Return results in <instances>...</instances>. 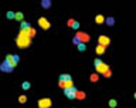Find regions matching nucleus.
Masks as SVG:
<instances>
[{
	"instance_id": "f257e3e1",
	"label": "nucleus",
	"mask_w": 136,
	"mask_h": 108,
	"mask_svg": "<svg viewBox=\"0 0 136 108\" xmlns=\"http://www.w3.org/2000/svg\"><path fill=\"white\" fill-rule=\"evenodd\" d=\"M16 43H17V47H18V49H27V47H30V44H31V37L20 31V34L17 36V39H16Z\"/></svg>"
},
{
	"instance_id": "4be33fe9",
	"label": "nucleus",
	"mask_w": 136,
	"mask_h": 108,
	"mask_svg": "<svg viewBox=\"0 0 136 108\" xmlns=\"http://www.w3.org/2000/svg\"><path fill=\"white\" fill-rule=\"evenodd\" d=\"M77 47H78V50H80V51H85V50H87V44H85V43H80V46H77Z\"/></svg>"
},
{
	"instance_id": "423d86ee",
	"label": "nucleus",
	"mask_w": 136,
	"mask_h": 108,
	"mask_svg": "<svg viewBox=\"0 0 136 108\" xmlns=\"http://www.w3.org/2000/svg\"><path fill=\"white\" fill-rule=\"evenodd\" d=\"M51 104H53V102H51V100H50V98H47V97H45V98H41V100H38V107H40V108H50V107H51Z\"/></svg>"
},
{
	"instance_id": "dca6fc26",
	"label": "nucleus",
	"mask_w": 136,
	"mask_h": 108,
	"mask_svg": "<svg viewBox=\"0 0 136 108\" xmlns=\"http://www.w3.org/2000/svg\"><path fill=\"white\" fill-rule=\"evenodd\" d=\"M41 6L44 9H50L51 7V0H43V1H41Z\"/></svg>"
},
{
	"instance_id": "412c9836",
	"label": "nucleus",
	"mask_w": 136,
	"mask_h": 108,
	"mask_svg": "<svg viewBox=\"0 0 136 108\" xmlns=\"http://www.w3.org/2000/svg\"><path fill=\"white\" fill-rule=\"evenodd\" d=\"M84 98H85V92H82V91L77 92V100H84Z\"/></svg>"
},
{
	"instance_id": "6ab92c4d",
	"label": "nucleus",
	"mask_w": 136,
	"mask_h": 108,
	"mask_svg": "<svg viewBox=\"0 0 136 108\" xmlns=\"http://www.w3.org/2000/svg\"><path fill=\"white\" fill-rule=\"evenodd\" d=\"M6 17H7L9 20H14V19H16V13H13V11H7Z\"/></svg>"
},
{
	"instance_id": "b1692460",
	"label": "nucleus",
	"mask_w": 136,
	"mask_h": 108,
	"mask_svg": "<svg viewBox=\"0 0 136 108\" xmlns=\"http://www.w3.org/2000/svg\"><path fill=\"white\" fill-rule=\"evenodd\" d=\"M26 101H27V97H26V95H20V97H18V102H20V104H24Z\"/></svg>"
},
{
	"instance_id": "20e7f679",
	"label": "nucleus",
	"mask_w": 136,
	"mask_h": 108,
	"mask_svg": "<svg viewBox=\"0 0 136 108\" xmlns=\"http://www.w3.org/2000/svg\"><path fill=\"white\" fill-rule=\"evenodd\" d=\"M38 26H40L43 30H48L50 27H51V24H50V21H48L45 17H40L38 19Z\"/></svg>"
},
{
	"instance_id": "5701e85b",
	"label": "nucleus",
	"mask_w": 136,
	"mask_h": 108,
	"mask_svg": "<svg viewBox=\"0 0 136 108\" xmlns=\"http://www.w3.org/2000/svg\"><path fill=\"white\" fill-rule=\"evenodd\" d=\"M72 43H74L75 46H80L81 40H80V39H78V37H77V36H74V37H72Z\"/></svg>"
},
{
	"instance_id": "9d476101",
	"label": "nucleus",
	"mask_w": 136,
	"mask_h": 108,
	"mask_svg": "<svg viewBox=\"0 0 136 108\" xmlns=\"http://www.w3.org/2000/svg\"><path fill=\"white\" fill-rule=\"evenodd\" d=\"M75 36L81 40V43H88L89 41V36L88 34H85V33H82V31H78Z\"/></svg>"
},
{
	"instance_id": "cd10ccee",
	"label": "nucleus",
	"mask_w": 136,
	"mask_h": 108,
	"mask_svg": "<svg viewBox=\"0 0 136 108\" xmlns=\"http://www.w3.org/2000/svg\"><path fill=\"white\" fill-rule=\"evenodd\" d=\"M72 85H74V84H72V80H68V81L65 83V87H64V88H67V87H72Z\"/></svg>"
},
{
	"instance_id": "bb28decb",
	"label": "nucleus",
	"mask_w": 136,
	"mask_h": 108,
	"mask_svg": "<svg viewBox=\"0 0 136 108\" xmlns=\"http://www.w3.org/2000/svg\"><path fill=\"white\" fill-rule=\"evenodd\" d=\"M102 75H104L105 78H111V70H108V71H106V73H104Z\"/></svg>"
},
{
	"instance_id": "a878e982",
	"label": "nucleus",
	"mask_w": 136,
	"mask_h": 108,
	"mask_svg": "<svg viewBox=\"0 0 136 108\" xmlns=\"http://www.w3.org/2000/svg\"><path fill=\"white\" fill-rule=\"evenodd\" d=\"M89 78H91V81H94V83H95V81H98V75H96V74H91V77H89Z\"/></svg>"
},
{
	"instance_id": "6e6552de",
	"label": "nucleus",
	"mask_w": 136,
	"mask_h": 108,
	"mask_svg": "<svg viewBox=\"0 0 136 108\" xmlns=\"http://www.w3.org/2000/svg\"><path fill=\"white\" fill-rule=\"evenodd\" d=\"M6 58H7V60H10V61L14 64V67H16L17 64L20 63V57H18L17 54H7V56H6Z\"/></svg>"
},
{
	"instance_id": "f03ea898",
	"label": "nucleus",
	"mask_w": 136,
	"mask_h": 108,
	"mask_svg": "<svg viewBox=\"0 0 136 108\" xmlns=\"http://www.w3.org/2000/svg\"><path fill=\"white\" fill-rule=\"evenodd\" d=\"M14 64L10 61V60H7V58H4V61L1 63V66H0V71L1 73H7V74H10V73H13L14 71Z\"/></svg>"
},
{
	"instance_id": "0eeeda50",
	"label": "nucleus",
	"mask_w": 136,
	"mask_h": 108,
	"mask_svg": "<svg viewBox=\"0 0 136 108\" xmlns=\"http://www.w3.org/2000/svg\"><path fill=\"white\" fill-rule=\"evenodd\" d=\"M98 43H99L101 46L106 47V46H109V44H111V39H109V37H106V36H99Z\"/></svg>"
},
{
	"instance_id": "393cba45",
	"label": "nucleus",
	"mask_w": 136,
	"mask_h": 108,
	"mask_svg": "<svg viewBox=\"0 0 136 108\" xmlns=\"http://www.w3.org/2000/svg\"><path fill=\"white\" fill-rule=\"evenodd\" d=\"M101 64H102V60H101V58H95V61H94V66L98 67V66H101Z\"/></svg>"
},
{
	"instance_id": "2eb2a0df",
	"label": "nucleus",
	"mask_w": 136,
	"mask_h": 108,
	"mask_svg": "<svg viewBox=\"0 0 136 108\" xmlns=\"http://www.w3.org/2000/svg\"><path fill=\"white\" fill-rule=\"evenodd\" d=\"M14 20L20 21V23H23V21H24V14L21 13V11H17V13H16V19H14Z\"/></svg>"
},
{
	"instance_id": "f3484780",
	"label": "nucleus",
	"mask_w": 136,
	"mask_h": 108,
	"mask_svg": "<svg viewBox=\"0 0 136 108\" xmlns=\"http://www.w3.org/2000/svg\"><path fill=\"white\" fill-rule=\"evenodd\" d=\"M21 88H23V90H30V88H31L30 81H23V83H21Z\"/></svg>"
},
{
	"instance_id": "a211bd4d",
	"label": "nucleus",
	"mask_w": 136,
	"mask_h": 108,
	"mask_svg": "<svg viewBox=\"0 0 136 108\" xmlns=\"http://www.w3.org/2000/svg\"><path fill=\"white\" fill-rule=\"evenodd\" d=\"M105 23L108 26H113L115 24V19H113V17H106V19H105Z\"/></svg>"
},
{
	"instance_id": "c85d7f7f",
	"label": "nucleus",
	"mask_w": 136,
	"mask_h": 108,
	"mask_svg": "<svg viewBox=\"0 0 136 108\" xmlns=\"http://www.w3.org/2000/svg\"><path fill=\"white\" fill-rule=\"evenodd\" d=\"M133 98H135V100H136V92H135V94H133Z\"/></svg>"
},
{
	"instance_id": "4468645a",
	"label": "nucleus",
	"mask_w": 136,
	"mask_h": 108,
	"mask_svg": "<svg viewBox=\"0 0 136 108\" xmlns=\"http://www.w3.org/2000/svg\"><path fill=\"white\" fill-rule=\"evenodd\" d=\"M95 23L96 24H102V23H105V17L102 16V14H98V16L95 17Z\"/></svg>"
},
{
	"instance_id": "9b49d317",
	"label": "nucleus",
	"mask_w": 136,
	"mask_h": 108,
	"mask_svg": "<svg viewBox=\"0 0 136 108\" xmlns=\"http://www.w3.org/2000/svg\"><path fill=\"white\" fill-rule=\"evenodd\" d=\"M67 26L72 27L74 30H80V23H78L77 20H74V19H70V20L67 21Z\"/></svg>"
},
{
	"instance_id": "f8f14e48",
	"label": "nucleus",
	"mask_w": 136,
	"mask_h": 108,
	"mask_svg": "<svg viewBox=\"0 0 136 108\" xmlns=\"http://www.w3.org/2000/svg\"><path fill=\"white\" fill-rule=\"evenodd\" d=\"M95 53H96V56H102V54L105 53V47L104 46H101V44H98L96 49H95Z\"/></svg>"
},
{
	"instance_id": "ddd939ff",
	"label": "nucleus",
	"mask_w": 136,
	"mask_h": 108,
	"mask_svg": "<svg viewBox=\"0 0 136 108\" xmlns=\"http://www.w3.org/2000/svg\"><path fill=\"white\" fill-rule=\"evenodd\" d=\"M28 29H31L30 23H27V21H23V23H20V31H26V30H28Z\"/></svg>"
},
{
	"instance_id": "39448f33",
	"label": "nucleus",
	"mask_w": 136,
	"mask_h": 108,
	"mask_svg": "<svg viewBox=\"0 0 136 108\" xmlns=\"http://www.w3.org/2000/svg\"><path fill=\"white\" fill-rule=\"evenodd\" d=\"M68 80H72L70 74H61V75H60V81H58V85H60L61 88H64V87H65V83H67Z\"/></svg>"
},
{
	"instance_id": "1a4fd4ad",
	"label": "nucleus",
	"mask_w": 136,
	"mask_h": 108,
	"mask_svg": "<svg viewBox=\"0 0 136 108\" xmlns=\"http://www.w3.org/2000/svg\"><path fill=\"white\" fill-rule=\"evenodd\" d=\"M95 68H96V73H99V74H104V73H106V71L109 70V66H108L106 63H102L101 66L95 67Z\"/></svg>"
},
{
	"instance_id": "7ed1b4c3",
	"label": "nucleus",
	"mask_w": 136,
	"mask_h": 108,
	"mask_svg": "<svg viewBox=\"0 0 136 108\" xmlns=\"http://www.w3.org/2000/svg\"><path fill=\"white\" fill-rule=\"evenodd\" d=\"M77 92H78V90H77L74 85L64 88V95L68 98V100H77Z\"/></svg>"
},
{
	"instance_id": "aec40b11",
	"label": "nucleus",
	"mask_w": 136,
	"mask_h": 108,
	"mask_svg": "<svg viewBox=\"0 0 136 108\" xmlns=\"http://www.w3.org/2000/svg\"><path fill=\"white\" fill-rule=\"evenodd\" d=\"M116 105H118V101L115 100V98H112V100H109V107H111V108H115Z\"/></svg>"
}]
</instances>
